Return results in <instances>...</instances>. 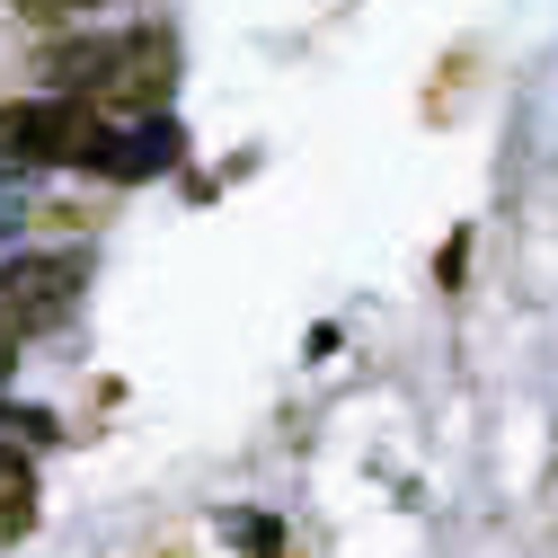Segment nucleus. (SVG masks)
Returning <instances> with one entry per match:
<instances>
[{
    "label": "nucleus",
    "instance_id": "obj_1",
    "mask_svg": "<svg viewBox=\"0 0 558 558\" xmlns=\"http://www.w3.org/2000/svg\"><path fill=\"white\" fill-rule=\"evenodd\" d=\"M45 81L98 116H160L178 89V45L160 27H116L81 45H45Z\"/></svg>",
    "mask_w": 558,
    "mask_h": 558
},
{
    "label": "nucleus",
    "instance_id": "obj_2",
    "mask_svg": "<svg viewBox=\"0 0 558 558\" xmlns=\"http://www.w3.org/2000/svg\"><path fill=\"white\" fill-rule=\"evenodd\" d=\"M81 293H89V257L81 248H27V257L0 266V328H10L19 345L53 337L62 319L81 311Z\"/></svg>",
    "mask_w": 558,
    "mask_h": 558
},
{
    "label": "nucleus",
    "instance_id": "obj_3",
    "mask_svg": "<svg viewBox=\"0 0 558 558\" xmlns=\"http://www.w3.org/2000/svg\"><path fill=\"white\" fill-rule=\"evenodd\" d=\"M36 523V461L27 444H0V541H19Z\"/></svg>",
    "mask_w": 558,
    "mask_h": 558
},
{
    "label": "nucleus",
    "instance_id": "obj_4",
    "mask_svg": "<svg viewBox=\"0 0 558 558\" xmlns=\"http://www.w3.org/2000/svg\"><path fill=\"white\" fill-rule=\"evenodd\" d=\"M53 435V416H36V408H0V444H45Z\"/></svg>",
    "mask_w": 558,
    "mask_h": 558
},
{
    "label": "nucleus",
    "instance_id": "obj_5",
    "mask_svg": "<svg viewBox=\"0 0 558 558\" xmlns=\"http://www.w3.org/2000/svg\"><path fill=\"white\" fill-rule=\"evenodd\" d=\"M231 532H240V549H248V558H275V523H266V514H240Z\"/></svg>",
    "mask_w": 558,
    "mask_h": 558
},
{
    "label": "nucleus",
    "instance_id": "obj_6",
    "mask_svg": "<svg viewBox=\"0 0 558 558\" xmlns=\"http://www.w3.org/2000/svg\"><path fill=\"white\" fill-rule=\"evenodd\" d=\"M19 222H27V195H19V186H0V248L19 240Z\"/></svg>",
    "mask_w": 558,
    "mask_h": 558
},
{
    "label": "nucleus",
    "instance_id": "obj_7",
    "mask_svg": "<svg viewBox=\"0 0 558 558\" xmlns=\"http://www.w3.org/2000/svg\"><path fill=\"white\" fill-rule=\"evenodd\" d=\"M36 19H81V10H107V0H27Z\"/></svg>",
    "mask_w": 558,
    "mask_h": 558
}]
</instances>
